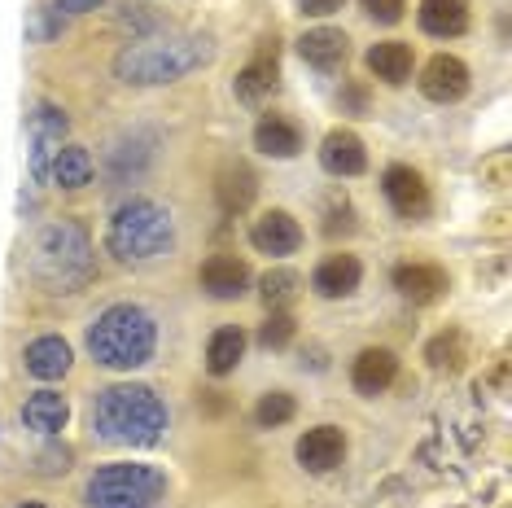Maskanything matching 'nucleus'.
Instances as JSON below:
<instances>
[{"instance_id": "nucleus-1", "label": "nucleus", "mask_w": 512, "mask_h": 508, "mask_svg": "<svg viewBox=\"0 0 512 508\" xmlns=\"http://www.w3.org/2000/svg\"><path fill=\"white\" fill-rule=\"evenodd\" d=\"M92 430L101 443L114 447H154L167 434V403L149 386L123 381V386L101 390L92 403Z\"/></svg>"}, {"instance_id": "nucleus-2", "label": "nucleus", "mask_w": 512, "mask_h": 508, "mask_svg": "<svg viewBox=\"0 0 512 508\" xmlns=\"http://www.w3.org/2000/svg\"><path fill=\"white\" fill-rule=\"evenodd\" d=\"M215 57V44L206 36H171V40H136L114 62V75L132 88H158L202 71Z\"/></svg>"}, {"instance_id": "nucleus-3", "label": "nucleus", "mask_w": 512, "mask_h": 508, "mask_svg": "<svg viewBox=\"0 0 512 508\" xmlns=\"http://www.w3.org/2000/svg\"><path fill=\"white\" fill-rule=\"evenodd\" d=\"M158 346V325L145 307L136 303H114L106 307L88 329V351L101 368H114V373H132L154 360Z\"/></svg>"}, {"instance_id": "nucleus-4", "label": "nucleus", "mask_w": 512, "mask_h": 508, "mask_svg": "<svg viewBox=\"0 0 512 508\" xmlns=\"http://www.w3.org/2000/svg\"><path fill=\"white\" fill-rule=\"evenodd\" d=\"M171 246H176V224H171L167 206H158L154 198H132L110 215L106 250L119 263L145 268V263H158L162 254H171Z\"/></svg>"}, {"instance_id": "nucleus-5", "label": "nucleus", "mask_w": 512, "mask_h": 508, "mask_svg": "<svg viewBox=\"0 0 512 508\" xmlns=\"http://www.w3.org/2000/svg\"><path fill=\"white\" fill-rule=\"evenodd\" d=\"M36 276L44 290L75 294L97 276V254H92L88 233L75 219H57L36 241Z\"/></svg>"}, {"instance_id": "nucleus-6", "label": "nucleus", "mask_w": 512, "mask_h": 508, "mask_svg": "<svg viewBox=\"0 0 512 508\" xmlns=\"http://www.w3.org/2000/svg\"><path fill=\"white\" fill-rule=\"evenodd\" d=\"M167 495V478L149 465H101L88 478V508H158Z\"/></svg>"}, {"instance_id": "nucleus-7", "label": "nucleus", "mask_w": 512, "mask_h": 508, "mask_svg": "<svg viewBox=\"0 0 512 508\" xmlns=\"http://www.w3.org/2000/svg\"><path fill=\"white\" fill-rule=\"evenodd\" d=\"M62 136H66V114L57 106H40L31 114V176L36 180H49Z\"/></svg>"}, {"instance_id": "nucleus-8", "label": "nucleus", "mask_w": 512, "mask_h": 508, "mask_svg": "<svg viewBox=\"0 0 512 508\" xmlns=\"http://www.w3.org/2000/svg\"><path fill=\"white\" fill-rule=\"evenodd\" d=\"M421 92L429 101H438V106H451V101H460L464 92H469V66L451 53L429 57L421 71Z\"/></svg>"}, {"instance_id": "nucleus-9", "label": "nucleus", "mask_w": 512, "mask_h": 508, "mask_svg": "<svg viewBox=\"0 0 512 508\" xmlns=\"http://www.w3.org/2000/svg\"><path fill=\"white\" fill-rule=\"evenodd\" d=\"M381 189H386V202L394 206V215H403V219H425L429 215V184L421 180V171L390 167L386 176H381Z\"/></svg>"}, {"instance_id": "nucleus-10", "label": "nucleus", "mask_w": 512, "mask_h": 508, "mask_svg": "<svg viewBox=\"0 0 512 508\" xmlns=\"http://www.w3.org/2000/svg\"><path fill=\"white\" fill-rule=\"evenodd\" d=\"M276 79H281V62H276V40H267L259 53L250 57L246 66H241L237 75V97L246 101V106H259L276 92Z\"/></svg>"}, {"instance_id": "nucleus-11", "label": "nucleus", "mask_w": 512, "mask_h": 508, "mask_svg": "<svg viewBox=\"0 0 512 508\" xmlns=\"http://www.w3.org/2000/svg\"><path fill=\"white\" fill-rule=\"evenodd\" d=\"M298 465L302 469H311V473H329L342 465V456H346V438L337 425H316V430H307L298 438Z\"/></svg>"}, {"instance_id": "nucleus-12", "label": "nucleus", "mask_w": 512, "mask_h": 508, "mask_svg": "<svg viewBox=\"0 0 512 508\" xmlns=\"http://www.w3.org/2000/svg\"><path fill=\"white\" fill-rule=\"evenodd\" d=\"M250 246L259 254H294L302 246V228L289 211H263L250 228Z\"/></svg>"}, {"instance_id": "nucleus-13", "label": "nucleus", "mask_w": 512, "mask_h": 508, "mask_svg": "<svg viewBox=\"0 0 512 508\" xmlns=\"http://www.w3.org/2000/svg\"><path fill=\"white\" fill-rule=\"evenodd\" d=\"M320 163L329 176H359V171L368 167V149L359 141L355 132H346V127H333L329 136H324L320 145Z\"/></svg>"}, {"instance_id": "nucleus-14", "label": "nucleus", "mask_w": 512, "mask_h": 508, "mask_svg": "<svg viewBox=\"0 0 512 508\" xmlns=\"http://www.w3.org/2000/svg\"><path fill=\"white\" fill-rule=\"evenodd\" d=\"M394 290H399L407 303H438L442 294L451 290L447 272L434 268V263H403L399 272H394Z\"/></svg>"}, {"instance_id": "nucleus-15", "label": "nucleus", "mask_w": 512, "mask_h": 508, "mask_svg": "<svg viewBox=\"0 0 512 508\" xmlns=\"http://www.w3.org/2000/svg\"><path fill=\"white\" fill-rule=\"evenodd\" d=\"M250 285V268L241 259H232V254H215V259H206L202 268V290L219 298V303H228V298H241Z\"/></svg>"}, {"instance_id": "nucleus-16", "label": "nucleus", "mask_w": 512, "mask_h": 508, "mask_svg": "<svg viewBox=\"0 0 512 508\" xmlns=\"http://www.w3.org/2000/svg\"><path fill=\"white\" fill-rule=\"evenodd\" d=\"M359 276H364V268H359L355 254H329L311 276V290L320 298H346L359 290Z\"/></svg>"}, {"instance_id": "nucleus-17", "label": "nucleus", "mask_w": 512, "mask_h": 508, "mask_svg": "<svg viewBox=\"0 0 512 508\" xmlns=\"http://www.w3.org/2000/svg\"><path fill=\"white\" fill-rule=\"evenodd\" d=\"M394 373H399L394 351H386V346H368V351H359V360L351 368V386L359 395H381V390L394 381Z\"/></svg>"}, {"instance_id": "nucleus-18", "label": "nucleus", "mask_w": 512, "mask_h": 508, "mask_svg": "<svg viewBox=\"0 0 512 508\" xmlns=\"http://www.w3.org/2000/svg\"><path fill=\"white\" fill-rule=\"evenodd\" d=\"M298 53H302V62L316 66V71H337V66L346 62V53H351V40L333 27H316L298 40Z\"/></svg>"}, {"instance_id": "nucleus-19", "label": "nucleus", "mask_w": 512, "mask_h": 508, "mask_svg": "<svg viewBox=\"0 0 512 508\" xmlns=\"http://www.w3.org/2000/svg\"><path fill=\"white\" fill-rule=\"evenodd\" d=\"M22 421L36 434H62L66 421H71V403H66V395H57V390H36V395L22 403Z\"/></svg>"}, {"instance_id": "nucleus-20", "label": "nucleus", "mask_w": 512, "mask_h": 508, "mask_svg": "<svg viewBox=\"0 0 512 508\" xmlns=\"http://www.w3.org/2000/svg\"><path fill=\"white\" fill-rule=\"evenodd\" d=\"M22 360H27V373L31 377H40V381H57V377H66L71 373V346H66L62 338H36L27 346V355H22Z\"/></svg>"}, {"instance_id": "nucleus-21", "label": "nucleus", "mask_w": 512, "mask_h": 508, "mask_svg": "<svg viewBox=\"0 0 512 508\" xmlns=\"http://www.w3.org/2000/svg\"><path fill=\"white\" fill-rule=\"evenodd\" d=\"M464 27H469V5L464 0H421V31L451 40L464 36Z\"/></svg>"}, {"instance_id": "nucleus-22", "label": "nucleus", "mask_w": 512, "mask_h": 508, "mask_svg": "<svg viewBox=\"0 0 512 508\" xmlns=\"http://www.w3.org/2000/svg\"><path fill=\"white\" fill-rule=\"evenodd\" d=\"M254 149H263L267 158H298L302 154V132L289 119H276V114H267L254 127Z\"/></svg>"}, {"instance_id": "nucleus-23", "label": "nucleus", "mask_w": 512, "mask_h": 508, "mask_svg": "<svg viewBox=\"0 0 512 508\" xmlns=\"http://www.w3.org/2000/svg\"><path fill=\"white\" fill-rule=\"evenodd\" d=\"M215 193H219V206H224L228 215H237V211H246V206L254 202L259 180H254V171L246 163H228L224 171H219V180H215Z\"/></svg>"}, {"instance_id": "nucleus-24", "label": "nucleus", "mask_w": 512, "mask_h": 508, "mask_svg": "<svg viewBox=\"0 0 512 508\" xmlns=\"http://www.w3.org/2000/svg\"><path fill=\"white\" fill-rule=\"evenodd\" d=\"M368 71L377 79H386V84H403L407 75H412V49H407L403 40H381L368 49Z\"/></svg>"}, {"instance_id": "nucleus-25", "label": "nucleus", "mask_w": 512, "mask_h": 508, "mask_svg": "<svg viewBox=\"0 0 512 508\" xmlns=\"http://www.w3.org/2000/svg\"><path fill=\"white\" fill-rule=\"evenodd\" d=\"M241 355H246V333L241 329H215L211 342H206V368H211L215 377H228L232 368L241 364Z\"/></svg>"}, {"instance_id": "nucleus-26", "label": "nucleus", "mask_w": 512, "mask_h": 508, "mask_svg": "<svg viewBox=\"0 0 512 508\" xmlns=\"http://www.w3.org/2000/svg\"><path fill=\"white\" fill-rule=\"evenodd\" d=\"M49 180H57L62 189H84V184L92 180V158H88V149L62 145V149H57V158H53Z\"/></svg>"}, {"instance_id": "nucleus-27", "label": "nucleus", "mask_w": 512, "mask_h": 508, "mask_svg": "<svg viewBox=\"0 0 512 508\" xmlns=\"http://www.w3.org/2000/svg\"><path fill=\"white\" fill-rule=\"evenodd\" d=\"M259 290H263V303L272 307V311H285L289 303H294V294H298V272H289V268H272L259 281Z\"/></svg>"}, {"instance_id": "nucleus-28", "label": "nucleus", "mask_w": 512, "mask_h": 508, "mask_svg": "<svg viewBox=\"0 0 512 508\" xmlns=\"http://www.w3.org/2000/svg\"><path fill=\"white\" fill-rule=\"evenodd\" d=\"M254 421H259L263 430H276V425L294 421V395H285V390H272V395H263L259 408H254Z\"/></svg>"}, {"instance_id": "nucleus-29", "label": "nucleus", "mask_w": 512, "mask_h": 508, "mask_svg": "<svg viewBox=\"0 0 512 508\" xmlns=\"http://www.w3.org/2000/svg\"><path fill=\"white\" fill-rule=\"evenodd\" d=\"M289 338H294V320H289V311H272L259 329V346L281 351V346H289Z\"/></svg>"}, {"instance_id": "nucleus-30", "label": "nucleus", "mask_w": 512, "mask_h": 508, "mask_svg": "<svg viewBox=\"0 0 512 508\" xmlns=\"http://www.w3.org/2000/svg\"><path fill=\"white\" fill-rule=\"evenodd\" d=\"M460 355H464L460 333H442V338L429 342V364L434 368H460Z\"/></svg>"}, {"instance_id": "nucleus-31", "label": "nucleus", "mask_w": 512, "mask_h": 508, "mask_svg": "<svg viewBox=\"0 0 512 508\" xmlns=\"http://www.w3.org/2000/svg\"><path fill=\"white\" fill-rule=\"evenodd\" d=\"M359 5H364V14L368 18H377V22H399L403 18V9H407V0H359Z\"/></svg>"}, {"instance_id": "nucleus-32", "label": "nucleus", "mask_w": 512, "mask_h": 508, "mask_svg": "<svg viewBox=\"0 0 512 508\" xmlns=\"http://www.w3.org/2000/svg\"><path fill=\"white\" fill-rule=\"evenodd\" d=\"M342 5H346V0H298V9H302V14H311V18H329Z\"/></svg>"}, {"instance_id": "nucleus-33", "label": "nucleus", "mask_w": 512, "mask_h": 508, "mask_svg": "<svg viewBox=\"0 0 512 508\" xmlns=\"http://www.w3.org/2000/svg\"><path fill=\"white\" fill-rule=\"evenodd\" d=\"M57 9H66V14H88V9H101V0H57Z\"/></svg>"}, {"instance_id": "nucleus-34", "label": "nucleus", "mask_w": 512, "mask_h": 508, "mask_svg": "<svg viewBox=\"0 0 512 508\" xmlns=\"http://www.w3.org/2000/svg\"><path fill=\"white\" fill-rule=\"evenodd\" d=\"M18 508H44V504H18Z\"/></svg>"}]
</instances>
